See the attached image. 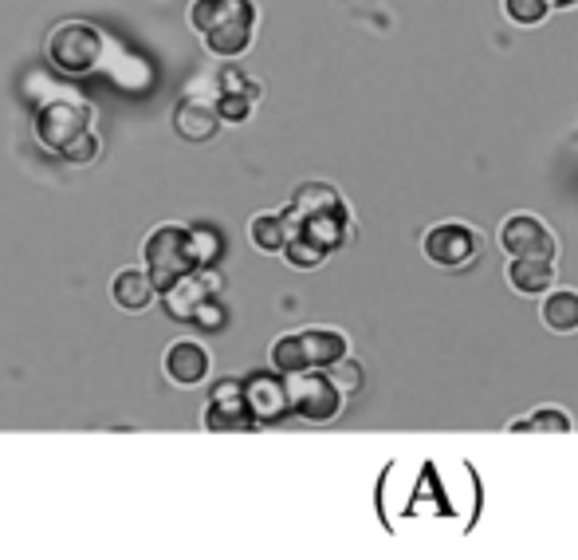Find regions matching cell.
<instances>
[{"instance_id":"6da1fadb","label":"cell","mask_w":578,"mask_h":560,"mask_svg":"<svg viewBox=\"0 0 578 560\" xmlns=\"http://www.w3.org/2000/svg\"><path fill=\"white\" fill-rule=\"evenodd\" d=\"M91 123H95L91 103H83L80 95H60L35 115V139L71 166H87L99 159V134L91 131Z\"/></svg>"},{"instance_id":"cb8c5ba5","label":"cell","mask_w":578,"mask_h":560,"mask_svg":"<svg viewBox=\"0 0 578 560\" xmlns=\"http://www.w3.org/2000/svg\"><path fill=\"white\" fill-rule=\"evenodd\" d=\"M327 375H331L334 387H339L342 395H354V391H359V387H362V367L354 364V359H347V356H342L339 364L327 367Z\"/></svg>"},{"instance_id":"484cf974","label":"cell","mask_w":578,"mask_h":560,"mask_svg":"<svg viewBox=\"0 0 578 560\" xmlns=\"http://www.w3.org/2000/svg\"><path fill=\"white\" fill-rule=\"evenodd\" d=\"M193 324H202V328H220V324H225V308L217 304V296H213L209 304H202V312L193 316Z\"/></svg>"},{"instance_id":"ffe728a7","label":"cell","mask_w":578,"mask_h":560,"mask_svg":"<svg viewBox=\"0 0 578 560\" xmlns=\"http://www.w3.org/2000/svg\"><path fill=\"white\" fill-rule=\"evenodd\" d=\"M272 367L280 375H296V371H307V352H303V339L296 336H280L272 344Z\"/></svg>"},{"instance_id":"d4e9b609","label":"cell","mask_w":578,"mask_h":560,"mask_svg":"<svg viewBox=\"0 0 578 560\" xmlns=\"http://www.w3.org/2000/svg\"><path fill=\"white\" fill-rule=\"evenodd\" d=\"M256 99L248 95H225V91H217V111L225 123H245L248 115H252Z\"/></svg>"},{"instance_id":"9a60e30c","label":"cell","mask_w":578,"mask_h":560,"mask_svg":"<svg viewBox=\"0 0 578 560\" xmlns=\"http://www.w3.org/2000/svg\"><path fill=\"white\" fill-rule=\"evenodd\" d=\"M291 210L299 217H316V214H351L342 194L327 182H303V186L291 194Z\"/></svg>"},{"instance_id":"ac0fdd59","label":"cell","mask_w":578,"mask_h":560,"mask_svg":"<svg viewBox=\"0 0 578 560\" xmlns=\"http://www.w3.org/2000/svg\"><path fill=\"white\" fill-rule=\"evenodd\" d=\"M288 222H283V214H256L252 222H248V241H252L256 250L264 253H283V245H288Z\"/></svg>"},{"instance_id":"8fae6325","label":"cell","mask_w":578,"mask_h":560,"mask_svg":"<svg viewBox=\"0 0 578 560\" xmlns=\"http://www.w3.org/2000/svg\"><path fill=\"white\" fill-rule=\"evenodd\" d=\"M220 111H217V99H197V95H189V99H182L177 103V111H174V131L182 134V139H189V143H209L213 134L220 131Z\"/></svg>"},{"instance_id":"52a82bcc","label":"cell","mask_w":578,"mask_h":560,"mask_svg":"<svg viewBox=\"0 0 578 560\" xmlns=\"http://www.w3.org/2000/svg\"><path fill=\"white\" fill-rule=\"evenodd\" d=\"M499 245L508 257H544L555 261L559 257V241H555L551 225L539 222L535 214H512L499 225Z\"/></svg>"},{"instance_id":"7402d4cb","label":"cell","mask_w":578,"mask_h":560,"mask_svg":"<svg viewBox=\"0 0 578 560\" xmlns=\"http://www.w3.org/2000/svg\"><path fill=\"white\" fill-rule=\"evenodd\" d=\"M217 91H225V95H248V99H260L264 95L260 83H256L252 75L240 72V68H220Z\"/></svg>"},{"instance_id":"9c48e42d","label":"cell","mask_w":578,"mask_h":560,"mask_svg":"<svg viewBox=\"0 0 578 560\" xmlns=\"http://www.w3.org/2000/svg\"><path fill=\"white\" fill-rule=\"evenodd\" d=\"M256 418L248 410L245 399V383L237 379H225L213 391L209 407H205V430H252Z\"/></svg>"},{"instance_id":"277c9868","label":"cell","mask_w":578,"mask_h":560,"mask_svg":"<svg viewBox=\"0 0 578 560\" xmlns=\"http://www.w3.org/2000/svg\"><path fill=\"white\" fill-rule=\"evenodd\" d=\"M142 261H146L149 281L158 285V293L177 285L193 268H202L197 245H193V225H162V230H154L146 237V245H142Z\"/></svg>"},{"instance_id":"d6986e66","label":"cell","mask_w":578,"mask_h":560,"mask_svg":"<svg viewBox=\"0 0 578 560\" xmlns=\"http://www.w3.org/2000/svg\"><path fill=\"white\" fill-rule=\"evenodd\" d=\"M508 430H516V435H535V430H544V435H570L575 422H570V415L562 407H539V410H531V418L512 422Z\"/></svg>"},{"instance_id":"5bb4252c","label":"cell","mask_w":578,"mask_h":560,"mask_svg":"<svg viewBox=\"0 0 578 560\" xmlns=\"http://www.w3.org/2000/svg\"><path fill=\"white\" fill-rule=\"evenodd\" d=\"M111 296L118 308L126 312H142L154 304V296H158V285L149 281V273H142V268H123V273L111 281Z\"/></svg>"},{"instance_id":"4316f807","label":"cell","mask_w":578,"mask_h":560,"mask_svg":"<svg viewBox=\"0 0 578 560\" xmlns=\"http://www.w3.org/2000/svg\"><path fill=\"white\" fill-rule=\"evenodd\" d=\"M551 9H578V0H547Z\"/></svg>"},{"instance_id":"5b68a950","label":"cell","mask_w":578,"mask_h":560,"mask_svg":"<svg viewBox=\"0 0 578 560\" xmlns=\"http://www.w3.org/2000/svg\"><path fill=\"white\" fill-rule=\"evenodd\" d=\"M288 395H291V410L307 422H331V418L342 415V399L347 395L334 387V379L319 367H307V371L288 375Z\"/></svg>"},{"instance_id":"3957f363","label":"cell","mask_w":578,"mask_h":560,"mask_svg":"<svg viewBox=\"0 0 578 560\" xmlns=\"http://www.w3.org/2000/svg\"><path fill=\"white\" fill-rule=\"evenodd\" d=\"M114 44L106 40L103 28L87 24V20H63L48 32V60L55 72L63 75H91L106 63Z\"/></svg>"},{"instance_id":"e0dca14e","label":"cell","mask_w":578,"mask_h":560,"mask_svg":"<svg viewBox=\"0 0 578 560\" xmlns=\"http://www.w3.org/2000/svg\"><path fill=\"white\" fill-rule=\"evenodd\" d=\"M539 320H544V328L559 332V336L578 332V293L575 288H551V293L544 296Z\"/></svg>"},{"instance_id":"8992f818","label":"cell","mask_w":578,"mask_h":560,"mask_svg":"<svg viewBox=\"0 0 578 560\" xmlns=\"http://www.w3.org/2000/svg\"><path fill=\"white\" fill-rule=\"evenodd\" d=\"M421 250L437 268H468L484 250V237L468 222H437L433 230H425Z\"/></svg>"},{"instance_id":"44dd1931","label":"cell","mask_w":578,"mask_h":560,"mask_svg":"<svg viewBox=\"0 0 578 560\" xmlns=\"http://www.w3.org/2000/svg\"><path fill=\"white\" fill-rule=\"evenodd\" d=\"M283 257H288V265H296V268H319L331 253H327L319 241L296 233V237H288V245H283Z\"/></svg>"},{"instance_id":"603a6c76","label":"cell","mask_w":578,"mask_h":560,"mask_svg":"<svg viewBox=\"0 0 578 560\" xmlns=\"http://www.w3.org/2000/svg\"><path fill=\"white\" fill-rule=\"evenodd\" d=\"M504 12H508L516 24L531 28V24H544V17L551 12L547 0H504Z\"/></svg>"},{"instance_id":"4fadbf2b","label":"cell","mask_w":578,"mask_h":560,"mask_svg":"<svg viewBox=\"0 0 578 560\" xmlns=\"http://www.w3.org/2000/svg\"><path fill=\"white\" fill-rule=\"evenodd\" d=\"M559 281V268L555 261L544 257H512L508 261V285L516 288L519 296H547Z\"/></svg>"},{"instance_id":"30bf717a","label":"cell","mask_w":578,"mask_h":560,"mask_svg":"<svg viewBox=\"0 0 578 560\" xmlns=\"http://www.w3.org/2000/svg\"><path fill=\"white\" fill-rule=\"evenodd\" d=\"M245 399L256 422H276V418H283L291 410L288 375H252L245 383Z\"/></svg>"},{"instance_id":"7c38bea8","label":"cell","mask_w":578,"mask_h":560,"mask_svg":"<svg viewBox=\"0 0 578 560\" xmlns=\"http://www.w3.org/2000/svg\"><path fill=\"white\" fill-rule=\"evenodd\" d=\"M209 352H205L197 339H177V344H169L166 352V375L177 383V387H197V383L209 379Z\"/></svg>"},{"instance_id":"2e32d148","label":"cell","mask_w":578,"mask_h":560,"mask_svg":"<svg viewBox=\"0 0 578 560\" xmlns=\"http://www.w3.org/2000/svg\"><path fill=\"white\" fill-rule=\"evenodd\" d=\"M299 339H303L307 367H319V371H327V367L347 356V336L334 328H307L299 332Z\"/></svg>"},{"instance_id":"ba28073f","label":"cell","mask_w":578,"mask_h":560,"mask_svg":"<svg viewBox=\"0 0 578 560\" xmlns=\"http://www.w3.org/2000/svg\"><path fill=\"white\" fill-rule=\"evenodd\" d=\"M217 293H220V273L213 265H202L193 268V273H185L177 285H169L162 293V301H166V308L174 312L177 320H193L202 312V304H209Z\"/></svg>"},{"instance_id":"7a4b0ae2","label":"cell","mask_w":578,"mask_h":560,"mask_svg":"<svg viewBox=\"0 0 578 560\" xmlns=\"http://www.w3.org/2000/svg\"><path fill=\"white\" fill-rule=\"evenodd\" d=\"M256 20H260V12L252 0H193L189 4L193 32L220 60H237L252 48Z\"/></svg>"}]
</instances>
